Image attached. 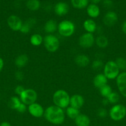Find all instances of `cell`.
<instances>
[{
	"mask_svg": "<svg viewBox=\"0 0 126 126\" xmlns=\"http://www.w3.org/2000/svg\"><path fill=\"white\" fill-rule=\"evenodd\" d=\"M41 3L39 0H27L26 7L31 11H37L40 8Z\"/></svg>",
	"mask_w": 126,
	"mask_h": 126,
	"instance_id": "25",
	"label": "cell"
},
{
	"mask_svg": "<svg viewBox=\"0 0 126 126\" xmlns=\"http://www.w3.org/2000/svg\"><path fill=\"white\" fill-rule=\"evenodd\" d=\"M69 10V5L65 2H57L54 7V11L58 16H64L68 13Z\"/></svg>",
	"mask_w": 126,
	"mask_h": 126,
	"instance_id": "14",
	"label": "cell"
},
{
	"mask_svg": "<svg viewBox=\"0 0 126 126\" xmlns=\"http://www.w3.org/2000/svg\"><path fill=\"white\" fill-rule=\"evenodd\" d=\"M27 110L28 111L30 114L34 118H39L44 116V108L40 104L37 102L28 105Z\"/></svg>",
	"mask_w": 126,
	"mask_h": 126,
	"instance_id": "11",
	"label": "cell"
},
{
	"mask_svg": "<svg viewBox=\"0 0 126 126\" xmlns=\"http://www.w3.org/2000/svg\"><path fill=\"white\" fill-rule=\"evenodd\" d=\"M103 62L100 59H96V60H93L91 63V68L93 70H95V71H100V70L103 69L104 67Z\"/></svg>",
	"mask_w": 126,
	"mask_h": 126,
	"instance_id": "32",
	"label": "cell"
},
{
	"mask_svg": "<svg viewBox=\"0 0 126 126\" xmlns=\"http://www.w3.org/2000/svg\"><path fill=\"white\" fill-rule=\"evenodd\" d=\"M99 91H100V95H101L103 98H107L112 92V88H111V86L108 84H106L105 85V86H104L103 87L100 88V89H99Z\"/></svg>",
	"mask_w": 126,
	"mask_h": 126,
	"instance_id": "29",
	"label": "cell"
},
{
	"mask_svg": "<svg viewBox=\"0 0 126 126\" xmlns=\"http://www.w3.org/2000/svg\"><path fill=\"white\" fill-rule=\"evenodd\" d=\"M109 102H108V100H107V99L106 98H103V100H102V104H103V105H104V106H105V107H106V106H107V105L109 104Z\"/></svg>",
	"mask_w": 126,
	"mask_h": 126,
	"instance_id": "39",
	"label": "cell"
},
{
	"mask_svg": "<svg viewBox=\"0 0 126 126\" xmlns=\"http://www.w3.org/2000/svg\"><path fill=\"white\" fill-rule=\"evenodd\" d=\"M108 100L109 103L112 105H116L118 103V102L120 100V96L117 92H113L106 98Z\"/></svg>",
	"mask_w": 126,
	"mask_h": 126,
	"instance_id": "30",
	"label": "cell"
},
{
	"mask_svg": "<svg viewBox=\"0 0 126 126\" xmlns=\"http://www.w3.org/2000/svg\"><path fill=\"white\" fill-rule=\"evenodd\" d=\"M108 114V112L105 108H100L97 110V115L100 118H105Z\"/></svg>",
	"mask_w": 126,
	"mask_h": 126,
	"instance_id": "33",
	"label": "cell"
},
{
	"mask_svg": "<svg viewBox=\"0 0 126 126\" xmlns=\"http://www.w3.org/2000/svg\"><path fill=\"white\" fill-rule=\"evenodd\" d=\"M118 21L117 14L114 11H108L104 16L103 22L107 27H112Z\"/></svg>",
	"mask_w": 126,
	"mask_h": 126,
	"instance_id": "12",
	"label": "cell"
},
{
	"mask_svg": "<svg viewBox=\"0 0 126 126\" xmlns=\"http://www.w3.org/2000/svg\"><path fill=\"white\" fill-rule=\"evenodd\" d=\"M58 24L54 20H48L44 25V30L48 34H53L58 30Z\"/></svg>",
	"mask_w": 126,
	"mask_h": 126,
	"instance_id": "18",
	"label": "cell"
},
{
	"mask_svg": "<svg viewBox=\"0 0 126 126\" xmlns=\"http://www.w3.org/2000/svg\"><path fill=\"white\" fill-rule=\"evenodd\" d=\"M95 43V38L93 33H84L79 39V44L84 49H88L91 47Z\"/></svg>",
	"mask_w": 126,
	"mask_h": 126,
	"instance_id": "8",
	"label": "cell"
},
{
	"mask_svg": "<svg viewBox=\"0 0 126 126\" xmlns=\"http://www.w3.org/2000/svg\"><path fill=\"white\" fill-rule=\"evenodd\" d=\"M29 58L28 55L25 54L18 55L15 59V65L19 68H22L27 65L28 63Z\"/></svg>",
	"mask_w": 126,
	"mask_h": 126,
	"instance_id": "22",
	"label": "cell"
},
{
	"mask_svg": "<svg viewBox=\"0 0 126 126\" xmlns=\"http://www.w3.org/2000/svg\"><path fill=\"white\" fill-rule=\"evenodd\" d=\"M7 23L9 27L14 32H19L21 30L22 27L23 22L21 19L20 17H19L16 15H11L7 18Z\"/></svg>",
	"mask_w": 126,
	"mask_h": 126,
	"instance_id": "9",
	"label": "cell"
},
{
	"mask_svg": "<svg viewBox=\"0 0 126 126\" xmlns=\"http://www.w3.org/2000/svg\"><path fill=\"white\" fill-rule=\"evenodd\" d=\"M116 65L118 66L120 71H126V59L124 57H118L115 60Z\"/></svg>",
	"mask_w": 126,
	"mask_h": 126,
	"instance_id": "31",
	"label": "cell"
},
{
	"mask_svg": "<svg viewBox=\"0 0 126 126\" xmlns=\"http://www.w3.org/2000/svg\"><path fill=\"white\" fill-rule=\"evenodd\" d=\"M36 22H37V20H36L35 18H28L25 22L23 23V24H22V27H21L19 32L25 34L30 33V32L31 31V29H32V27L36 24Z\"/></svg>",
	"mask_w": 126,
	"mask_h": 126,
	"instance_id": "16",
	"label": "cell"
},
{
	"mask_svg": "<svg viewBox=\"0 0 126 126\" xmlns=\"http://www.w3.org/2000/svg\"><path fill=\"white\" fill-rule=\"evenodd\" d=\"M4 67V60L2 58L0 57V71L2 70Z\"/></svg>",
	"mask_w": 126,
	"mask_h": 126,
	"instance_id": "40",
	"label": "cell"
},
{
	"mask_svg": "<svg viewBox=\"0 0 126 126\" xmlns=\"http://www.w3.org/2000/svg\"><path fill=\"white\" fill-rule=\"evenodd\" d=\"M70 95L67 91L59 89L53 95V102L54 105L64 109L67 108L70 104Z\"/></svg>",
	"mask_w": 126,
	"mask_h": 126,
	"instance_id": "2",
	"label": "cell"
},
{
	"mask_svg": "<svg viewBox=\"0 0 126 126\" xmlns=\"http://www.w3.org/2000/svg\"><path fill=\"white\" fill-rule=\"evenodd\" d=\"M121 29H122V32H123L124 34H125L126 35V20H125L124 22L122 23Z\"/></svg>",
	"mask_w": 126,
	"mask_h": 126,
	"instance_id": "38",
	"label": "cell"
},
{
	"mask_svg": "<svg viewBox=\"0 0 126 126\" xmlns=\"http://www.w3.org/2000/svg\"><path fill=\"white\" fill-rule=\"evenodd\" d=\"M25 89L24 88V87H23V86H21V85H18V86H16V88H15V89H14L15 93H16L17 95L20 96L21 95V94L23 92V91H24Z\"/></svg>",
	"mask_w": 126,
	"mask_h": 126,
	"instance_id": "36",
	"label": "cell"
},
{
	"mask_svg": "<svg viewBox=\"0 0 126 126\" xmlns=\"http://www.w3.org/2000/svg\"><path fill=\"white\" fill-rule=\"evenodd\" d=\"M86 13L90 18H96L100 14V9L97 4H90L86 7Z\"/></svg>",
	"mask_w": 126,
	"mask_h": 126,
	"instance_id": "17",
	"label": "cell"
},
{
	"mask_svg": "<svg viewBox=\"0 0 126 126\" xmlns=\"http://www.w3.org/2000/svg\"><path fill=\"white\" fill-rule=\"evenodd\" d=\"M14 76L17 81H21L24 78V74H23V73L22 71H20V70H18V71H17L15 73Z\"/></svg>",
	"mask_w": 126,
	"mask_h": 126,
	"instance_id": "34",
	"label": "cell"
},
{
	"mask_svg": "<svg viewBox=\"0 0 126 126\" xmlns=\"http://www.w3.org/2000/svg\"><path fill=\"white\" fill-rule=\"evenodd\" d=\"M30 44L33 46H40L43 43V38L41 34L35 33L32 34L30 38Z\"/></svg>",
	"mask_w": 126,
	"mask_h": 126,
	"instance_id": "24",
	"label": "cell"
},
{
	"mask_svg": "<svg viewBox=\"0 0 126 126\" xmlns=\"http://www.w3.org/2000/svg\"><path fill=\"white\" fill-rule=\"evenodd\" d=\"M43 44L49 52H55L59 49L60 46V41L59 39L53 34H47L43 38Z\"/></svg>",
	"mask_w": 126,
	"mask_h": 126,
	"instance_id": "6",
	"label": "cell"
},
{
	"mask_svg": "<svg viewBox=\"0 0 126 126\" xmlns=\"http://www.w3.org/2000/svg\"><path fill=\"white\" fill-rule=\"evenodd\" d=\"M0 126H11V125L9 123H8V122L4 121L0 124Z\"/></svg>",
	"mask_w": 126,
	"mask_h": 126,
	"instance_id": "41",
	"label": "cell"
},
{
	"mask_svg": "<svg viewBox=\"0 0 126 126\" xmlns=\"http://www.w3.org/2000/svg\"><path fill=\"white\" fill-rule=\"evenodd\" d=\"M44 116L47 121L54 125H61L65 120V113L63 109L54 105L46 108Z\"/></svg>",
	"mask_w": 126,
	"mask_h": 126,
	"instance_id": "1",
	"label": "cell"
},
{
	"mask_svg": "<svg viewBox=\"0 0 126 126\" xmlns=\"http://www.w3.org/2000/svg\"><path fill=\"white\" fill-rule=\"evenodd\" d=\"M74 121L77 126H90L91 123L90 118L84 114H79Z\"/></svg>",
	"mask_w": 126,
	"mask_h": 126,
	"instance_id": "21",
	"label": "cell"
},
{
	"mask_svg": "<svg viewBox=\"0 0 126 126\" xmlns=\"http://www.w3.org/2000/svg\"><path fill=\"white\" fill-rule=\"evenodd\" d=\"M22 103L21 99L17 96H12L10 98L8 102V106L11 109L17 110L18 107Z\"/></svg>",
	"mask_w": 126,
	"mask_h": 126,
	"instance_id": "27",
	"label": "cell"
},
{
	"mask_svg": "<svg viewBox=\"0 0 126 126\" xmlns=\"http://www.w3.org/2000/svg\"><path fill=\"white\" fill-rule=\"evenodd\" d=\"M116 79V85L119 93L126 98V71L120 73Z\"/></svg>",
	"mask_w": 126,
	"mask_h": 126,
	"instance_id": "10",
	"label": "cell"
},
{
	"mask_svg": "<svg viewBox=\"0 0 126 126\" xmlns=\"http://www.w3.org/2000/svg\"><path fill=\"white\" fill-rule=\"evenodd\" d=\"M0 29H1V24H0Z\"/></svg>",
	"mask_w": 126,
	"mask_h": 126,
	"instance_id": "43",
	"label": "cell"
},
{
	"mask_svg": "<svg viewBox=\"0 0 126 126\" xmlns=\"http://www.w3.org/2000/svg\"><path fill=\"white\" fill-rule=\"evenodd\" d=\"M83 27L87 33H93L97 29L96 23L92 18L86 19L83 23Z\"/></svg>",
	"mask_w": 126,
	"mask_h": 126,
	"instance_id": "19",
	"label": "cell"
},
{
	"mask_svg": "<svg viewBox=\"0 0 126 126\" xmlns=\"http://www.w3.org/2000/svg\"><path fill=\"white\" fill-rule=\"evenodd\" d=\"M104 6L106 8H111L113 6V1L112 0H103V1Z\"/></svg>",
	"mask_w": 126,
	"mask_h": 126,
	"instance_id": "37",
	"label": "cell"
},
{
	"mask_svg": "<svg viewBox=\"0 0 126 126\" xmlns=\"http://www.w3.org/2000/svg\"><path fill=\"white\" fill-rule=\"evenodd\" d=\"M91 2H92L93 4H97L98 3H99L100 2H101V0H90Z\"/></svg>",
	"mask_w": 126,
	"mask_h": 126,
	"instance_id": "42",
	"label": "cell"
},
{
	"mask_svg": "<svg viewBox=\"0 0 126 126\" xmlns=\"http://www.w3.org/2000/svg\"><path fill=\"white\" fill-rule=\"evenodd\" d=\"M109 116L112 120L119 121L126 116V107L122 104L114 105L109 111Z\"/></svg>",
	"mask_w": 126,
	"mask_h": 126,
	"instance_id": "5",
	"label": "cell"
},
{
	"mask_svg": "<svg viewBox=\"0 0 126 126\" xmlns=\"http://www.w3.org/2000/svg\"><path fill=\"white\" fill-rule=\"evenodd\" d=\"M90 62L89 57L85 54H79L75 57V63L80 67H85L89 65Z\"/></svg>",
	"mask_w": 126,
	"mask_h": 126,
	"instance_id": "20",
	"label": "cell"
},
{
	"mask_svg": "<svg viewBox=\"0 0 126 126\" xmlns=\"http://www.w3.org/2000/svg\"><path fill=\"white\" fill-rule=\"evenodd\" d=\"M95 44L98 47L101 49H105L108 46V39L105 36L100 35L95 38Z\"/></svg>",
	"mask_w": 126,
	"mask_h": 126,
	"instance_id": "23",
	"label": "cell"
},
{
	"mask_svg": "<svg viewBox=\"0 0 126 126\" xmlns=\"http://www.w3.org/2000/svg\"><path fill=\"white\" fill-rule=\"evenodd\" d=\"M73 7L77 9L86 8L88 5L89 0H70Z\"/></svg>",
	"mask_w": 126,
	"mask_h": 126,
	"instance_id": "26",
	"label": "cell"
},
{
	"mask_svg": "<svg viewBox=\"0 0 126 126\" xmlns=\"http://www.w3.org/2000/svg\"><path fill=\"white\" fill-rule=\"evenodd\" d=\"M27 108H28L27 107V105L22 102L16 111H17V112H19V113H24L27 110Z\"/></svg>",
	"mask_w": 126,
	"mask_h": 126,
	"instance_id": "35",
	"label": "cell"
},
{
	"mask_svg": "<svg viewBox=\"0 0 126 126\" xmlns=\"http://www.w3.org/2000/svg\"><path fill=\"white\" fill-rule=\"evenodd\" d=\"M85 103V100L84 97L80 94H74L70 98V104L69 105L73 108L80 110L84 106Z\"/></svg>",
	"mask_w": 126,
	"mask_h": 126,
	"instance_id": "13",
	"label": "cell"
},
{
	"mask_svg": "<svg viewBox=\"0 0 126 126\" xmlns=\"http://www.w3.org/2000/svg\"><path fill=\"white\" fill-rule=\"evenodd\" d=\"M107 81H108V79L104 74L99 73L94 77L93 83L96 88L100 89L104 86L107 84Z\"/></svg>",
	"mask_w": 126,
	"mask_h": 126,
	"instance_id": "15",
	"label": "cell"
},
{
	"mask_svg": "<svg viewBox=\"0 0 126 126\" xmlns=\"http://www.w3.org/2000/svg\"><path fill=\"white\" fill-rule=\"evenodd\" d=\"M19 98L22 103L28 106L35 103L38 98V94L32 89H25L19 96Z\"/></svg>",
	"mask_w": 126,
	"mask_h": 126,
	"instance_id": "7",
	"label": "cell"
},
{
	"mask_svg": "<svg viewBox=\"0 0 126 126\" xmlns=\"http://www.w3.org/2000/svg\"><path fill=\"white\" fill-rule=\"evenodd\" d=\"M67 116L69 117L70 119L75 120V118L80 114V110L77 108H73V107L69 106L67 108H66V111H65Z\"/></svg>",
	"mask_w": 126,
	"mask_h": 126,
	"instance_id": "28",
	"label": "cell"
},
{
	"mask_svg": "<svg viewBox=\"0 0 126 126\" xmlns=\"http://www.w3.org/2000/svg\"><path fill=\"white\" fill-rule=\"evenodd\" d=\"M103 74L107 79H115L120 74V70L115 61L109 60L105 64L103 67Z\"/></svg>",
	"mask_w": 126,
	"mask_h": 126,
	"instance_id": "4",
	"label": "cell"
},
{
	"mask_svg": "<svg viewBox=\"0 0 126 126\" xmlns=\"http://www.w3.org/2000/svg\"><path fill=\"white\" fill-rule=\"evenodd\" d=\"M75 30V26L74 22L69 20H63L58 24V31L59 34L63 37L71 36Z\"/></svg>",
	"mask_w": 126,
	"mask_h": 126,
	"instance_id": "3",
	"label": "cell"
}]
</instances>
